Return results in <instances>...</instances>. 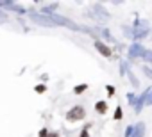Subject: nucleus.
I'll list each match as a JSON object with an SVG mask.
<instances>
[{
	"label": "nucleus",
	"instance_id": "obj_1",
	"mask_svg": "<svg viewBox=\"0 0 152 137\" xmlns=\"http://www.w3.org/2000/svg\"><path fill=\"white\" fill-rule=\"evenodd\" d=\"M48 18L54 22V25H64V27H68V29H72V30H81V27H77V25H75L72 20H68V18L57 16V14H54V13H50Z\"/></svg>",
	"mask_w": 152,
	"mask_h": 137
},
{
	"label": "nucleus",
	"instance_id": "obj_2",
	"mask_svg": "<svg viewBox=\"0 0 152 137\" xmlns=\"http://www.w3.org/2000/svg\"><path fill=\"white\" fill-rule=\"evenodd\" d=\"M147 34H148L147 22H140V20H136V23H134V32H132V37H134V39H143Z\"/></svg>",
	"mask_w": 152,
	"mask_h": 137
},
{
	"label": "nucleus",
	"instance_id": "obj_3",
	"mask_svg": "<svg viewBox=\"0 0 152 137\" xmlns=\"http://www.w3.org/2000/svg\"><path fill=\"white\" fill-rule=\"evenodd\" d=\"M83 118H84V109H83L81 105L73 107V109L66 114V119H68V121H79V119H83Z\"/></svg>",
	"mask_w": 152,
	"mask_h": 137
},
{
	"label": "nucleus",
	"instance_id": "obj_4",
	"mask_svg": "<svg viewBox=\"0 0 152 137\" xmlns=\"http://www.w3.org/2000/svg\"><path fill=\"white\" fill-rule=\"evenodd\" d=\"M31 18L36 22V23H39V25H43V27H56L54 25V22L48 18V16H39V14H31Z\"/></svg>",
	"mask_w": 152,
	"mask_h": 137
},
{
	"label": "nucleus",
	"instance_id": "obj_5",
	"mask_svg": "<svg viewBox=\"0 0 152 137\" xmlns=\"http://www.w3.org/2000/svg\"><path fill=\"white\" fill-rule=\"evenodd\" d=\"M143 50H145V48H143L140 43H132V45H131V48H129V57H131V59H134V57L141 55V53H143Z\"/></svg>",
	"mask_w": 152,
	"mask_h": 137
},
{
	"label": "nucleus",
	"instance_id": "obj_6",
	"mask_svg": "<svg viewBox=\"0 0 152 137\" xmlns=\"http://www.w3.org/2000/svg\"><path fill=\"white\" fill-rule=\"evenodd\" d=\"M95 48L104 55V57H111V48L107 45H104L102 41H95Z\"/></svg>",
	"mask_w": 152,
	"mask_h": 137
},
{
	"label": "nucleus",
	"instance_id": "obj_7",
	"mask_svg": "<svg viewBox=\"0 0 152 137\" xmlns=\"http://www.w3.org/2000/svg\"><path fill=\"white\" fill-rule=\"evenodd\" d=\"M143 133H145V125H143V123H138V125L134 126L132 137H143Z\"/></svg>",
	"mask_w": 152,
	"mask_h": 137
},
{
	"label": "nucleus",
	"instance_id": "obj_8",
	"mask_svg": "<svg viewBox=\"0 0 152 137\" xmlns=\"http://www.w3.org/2000/svg\"><path fill=\"white\" fill-rule=\"evenodd\" d=\"M95 11H97V14H99V16H102V18H109V13H107L102 6H99V4H97V6H95Z\"/></svg>",
	"mask_w": 152,
	"mask_h": 137
},
{
	"label": "nucleus",
	"instance_id": "obj_9",
	"mask_svg": "<svg viewBox=\"0 0 152 137\" xmlns=\"http://www.w3.org/2000/svg\"><path fill=\"white\" fill-rule=\"evenodd\" d=\"M95 109H97V112H100V114H104V112L107 110V103H106V102H97V105H95Z\"/></svg>",
	"mask_w": 152,
	"mask_h": 137
},
{
	"label": "nucleus",
	"instance_id": "obj_10",
	"mask_svg": "<svg viewBox=\"0 0 152 137\" xmlns=\"http://www.w3.org/2000/svg\"><path fill=\"white\" fill-rule=\"evenodd\" d=\"M141 57H143L145 61H148V62H152V52H150V50H143V53H141Z\"/></svg>",
	"mask_w": 152,
	"mask_h": 137
},
{
	"label": "nucleus",
	"instance_id": "obj_11",
	"mask_svg": "<svg viewBox=\"0 0 152 137\" xmlns=\"http://www.w3.org/2000/svg\"><path fill=\"white\" fill-rule=\"evenodd\" d=\"M145 105H152V87H148V94H147V100H145Z\"/></svg>",
	"mask_w": 152,
	"mask_h": 137
},
{
	"label": "nucleus",
	"instance_id": "obj_12",
	"mask_svg": "<svg viewBox=\"0 0 152 137\" xmlns=\"http://www.w3.org/2000/svg\"><path fill=\"white\" fill-rule=\"evenodd\" d=\"M129 77H131V80H132V86H134V87H138V86H140V82H138V79L132 75V71H131V70H129Z\"/></svg>",
	"mask_w": 152,
	"mask_h": 137
},
{
	"label": "nucleus",
	"instance_id": "obj_13",
	"mask_svg": "<svg viewBox=\"0 0 152 137\" xmlns=\"http://www.w3.org/2000/svg\"><path fill=\"white\" fill-rule=\"evenodd\" d=\"M127 102H129L131 105H136V96H134L132 93H129V94H127Z\"/></svg>",
	"mask_w": 152,
	"mask_h": 137
},
{
	"label": "nucleus",
	"instance_id": "obj_14",
	"mask_svg": "<svg viewBox=\"0 0 152 137\" xmlns=\"http://www.w3.org/2000/svg\"><path fill=\"white\" fill-rule=\"evenodd\" d=\"M132 133H134V126H127L125 128V137H132Z\"/></svg>",
	"mask_w": 152,
	"mask_h": 137
},
{
	"label": "nucleus",
	"instance_id": "obj_15",
	"mask_svg": "<svg viewBox=\"0 0 152 137\" xmlns=\"http://www.w3.org/2000/svg\"><path fill=\"white\" fill-rule=\"evenodd\" d=\"M84 89H86V84H83V86H77V87H75V93L79 94V93H83Z\"/></svg>",
	"mask_w": 152,
	"mask_h": 137
},
{
	"label": "nucleus",
	"instance_id": "obj_16",
	"mask_svg": "<svg viewBox=\"0 0 152 137\" xmlns=\"http://www.w3.org/2000/svg\"><path fill=\"white\" fill-rule=\"evenodd\" d=\"M115 119H122V107L116 109V114H115Z\"/></svg>",
	"mask_w": 152,
	"mask_h": 137
},
{
	"label": "nucleus",
	"instance_id": "obj_17",
	"mask_svg": "<svg viewBox=\"0 0 152 137\" xmlns=\"http://www.w3.org/2000/svg\"><path fill=\"white\" fill-rule=\"evenodd\" d=\"M143 71H145V75H147V77H150V79H152V70H150V68H147V66H145V68H143Z\"/></svg>",
	"mask_w": 152,
	"mask_h": 137
},
{
	"label": "nucleus",
	"instance_id": "obj_18",
	"mask_svg": "<svg viewBox=\"0 0 152 137\" xmlns=\"http://www.w3.org/2000/svg\"><path fill=\"white\" fill-rule=\"evenodd\" d=\"M107 93H109V94H113V93H115V87H111V86H109V87H107Z\"/></svg>",
	"mask_w": 152,
	"mask_h": 137
},
{
	"label": "nucleus",
	"instance_id": "obj_19",
	"mask_svg": "<svg viewBox=\"0 0 152 137\" xmlns=\"http://www.w3.org/2000/svg\"><path fill=\"white\" fill-rule=\"evenodd\" d=\"M81 137H88V130H86V128L83 130V133H81Z\"/></svg>",
	"mask_w": 152,
	"mask_h": 137
},
{
	"label": "nucleus",
	"instance_id": "obj_20",
	"mask_svg": "<svg viewBox=\"0 0 152 137\" xmlns=\"http://www.w3.org/2000/svg\"><path fill=\"white\" fill-rule=\"evenodd\" d=\"M47 137H59V135H57L56 132H52V133H47Z\"/></svg>",
	"mask_w": 152,
	"mask_h": 137
},
{
	"label": "nucleus",
	"instance_id": "obj_21",
	"mask_svg": "<svg viewBox=\"0 0 152 137\" xmlns=\"http://www.w3.org/2000/svg\"><path fill=\"white\" fill-rule=\"evenodd\" d=\"M39 137H47V130H41V133H39Z\"/></svg>",
	"mask_w": 152,
	"mask_h": 137
}]
</instances>
